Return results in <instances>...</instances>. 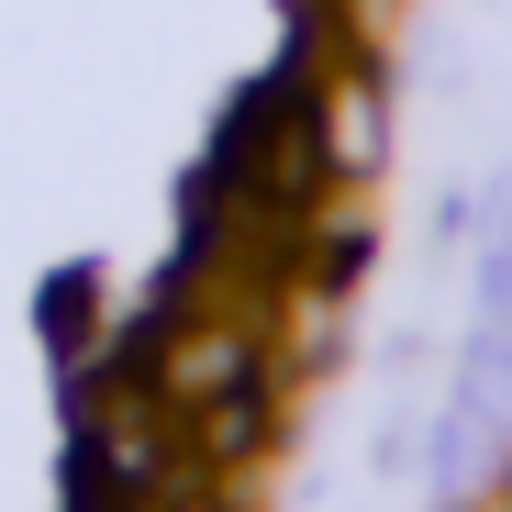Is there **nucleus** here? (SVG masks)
I'll return each mask as SVG.
<instances>
[{
	"instance_id": "1",
	"label": "nucleus",
	"mask_w": 512,
	"mask_h": 512,
	"mask_svg": "<svg viewBox=\"0 0 512 512\" xmlns=\"http://www.w3.org/2000/svg\"><path fill=\"white\" fill-rule=\"evenodd\" d=\"M312 123H323V179H379L390 167V78H379V56L334 45L323 90H312Z\"/></svg>"
},
{
	"instance_id": "2",
	"label": "nucleus",
	"mask_w": 512,
	"mask_h": 512,
	"mask_svg": "<svg viewBox=\"0 0 512 512\" xmlns=\"http://www.w3.org/2000/svg\"><path fill=\"white\" fill-rule=\"evenodd\" d=\"M368 256H379V179H323L301 201V268H323V279L357 290Z\"/></svg>"
}]
</instances>
